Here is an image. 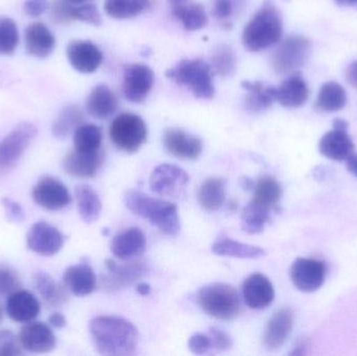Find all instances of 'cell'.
Here are the masks:
<instances>
[{
    "mask_svg": "<svg viewBox=\"0 0 357 356\" xmlns=\"http://www.w3.org/2000/svg\"><path fill=\"white\" fill-rule=\"evenodd\" d=\"M89 332L100 355L129 356L136 353L139 339L138 330L123 318H93L89 323Z\"/></svg>",
    "mask_w": 357,
    "mask_h": 356,
    "instance_id": "cell-1",
    "label": "cell"
},
{
    "mask_svg": "<svg viewBox=\"0 0 357 356\" xmlns=\"http://www.w3.org/2000/svg\"><path fill=\"white\" fill-rule=\"evenodd\" d=\"M127 208L138 217H144L156 226L161 233L177 235L181 229L180 217L176 204L169 201L152 198L144 192L130 190L125 194Z\"/></svg>",
    "mask_w": 357,
    "mask_h": 356,
    "instance_id": "cell-2",
    "label": "cell"
},
{
    "mask_svg": "<svg viewBox=\"0 0 357 356\" xmlns=\"http://www.w3.org/2000/svg\"><path fill=\"white\" fill-rule=\"evenodd\" d=\"M282 18L272 0H266L243 31V43L250 52H261L280 41Z\"/></svg>",
    "mask_w": 357,
    "mask_h": 356,
    "instance_id": "cell-3",
    "label": "cell"
},
{
    "mask_svg": "<svg viewBox=\"0 0 357 356\" xmlns=\"http://www.w3.org/2000/svg\"><path fill=\"white\" fill-rule=\"evenodd\" d=\"M197 303L204 313L214 319L228 321L241 313L238 293L233 286L226 284L216 282L199 288Z\"/></svg>",
    "mask_w": 357,
    "mask_h": 356,
    "instance_id": "cell-4",
    "label": "cell"
},
{
    "mask_svg": "<svg viewBox=\"0 0 357 356\" xmlns=\"http://www.w3.org/2000/svg\"><path fill=\"white\" fill-rule=\"evenodd\" d=\"M167 77L178 85L188 88L193 95L202 100H209L214 95L212 67L202 59L183 60L167 71Z\"/></svg>",
    "mask_w": 357,
    "mask_h": 356,
    "instance_id": "cell-5",
    "label": "cell"
},
{
    "mask_svg": "<svg viewBox=\"0 0 357 356\" xmlns=\"http://www.w3.org/2000/svg\"><path fill=\"white\" fill-rule=\"evenodd\" d=\"M109 135L117 148L133 154L146 144L148 129L142 117L133 113H123L111 123Z\"/></svg>",
    "mask_w": 357,
    "mask_h": 356,
    "instance_id": "cell-6",
    "label": "cell"
},
{
    "mask_svg": "<svg viewBox=\"0 0 357 356\" xmlns=\"http://www.w3.org/2000/svg\"><path fill=\"white\" fill-rule=\"evenodd\" d=\"M37 134L33 123H22L0 141V176L14 169Z\"/></svg>",
    "mask_w": 357,
    "mask_h": 356,
    "instance_id": "cell-7",
    "label": "cell"
},
{
    "mask_svg": "<svg viewBox=\"0 0 357 356\" xmlns=\"http://www.w3.org/2000/svg\"><path fill=\"white\" fill-rule=\"evenodd\" d=\"M312 43L302 36L287 38L272 56L273 69L278 75L294 73L301 68L310 58Z\"/></svg>",
    "mask_w": 357,
    "mask_h": 356,
    "instance_id": "cell-8",
    "label": "cell"
},
{
    "mask_svg": "<svg viewBox=\"0 0 357 356\" xmlns=\"http://www.w3.org/2000/svg\"><path fill=\"white\" fill-rule=\"evenodd\" d=\"M65 240L64 234L58 228L47 222L40 221L33 224L29 230L26 247L36 254L52 257L62 250Z\"/></svg>",
    "mask_w": 357,
    "mask_h": 356,
    "instance_id": "cell-9",
    "label": "cell"
},
{
    "mask_svg": "<svg viewBox=\"0 0 357 356\" xmlns=\"http://www.w3.org/2000/svg\"><path fill=\"white\" fill-rule=\"evenodd\" d=\"M31 196L36 204L48 211L62 210L73 200L66 185L52 176H44L37 182Z\"/></svg>",
    "mask_w": 357,
    "mask_h": 356,
    "instance_id": "cell-10",
    "label": "cell"
},
{
    "mask_svg": "<svg viewBox=\"0 0 357 356\" xmlns=\"http://www.w3.org/2000/svg\"><path fill=\"white\" fill-rule=\"evenodd\" d=\"M348 123L337 118L333 121V129L327 132L319 144L321 155L335 161H345L354 154V144L348 134Z\"/></svg>",
    "mask_w": 357,
    "mask_h": 356,
    "instance_id": "cell-11",
    "label": "cell"
},
{
    "mask_svg": "<svg viewBox=\"0 0 357 356\" xmlns=\"http://www.w3.org/2000/svg\"><path fill=\"white\" fill-rule=\"evenodd\" d=\"M189 176L177 165H158L150 178V187L153 192L160 196H177L186 187Z\"/></svg>",
    "mask_w": 357,
    "mask_h": 356,
    "instance_id": "cell-12",
    "label": "cell"
},
{
    "mask_svg": "<svg viewBox=\"0 0 357 356\" xmlns=\"http://www.w3.org/2000/svg\"><path fill=\"white\" fill-rule=\"evenodd\" d=\"M154 79V72L146 65H129L123 73V95L134 104L144 102L152 90Z\"/></svg>",
    "mask_w": 357,
    "mask_h": 356,
    "instance_id": "cell-13",
    "label": "cell"
},
{
    "mask_svg": "<svg viewBox=\"0 0 357 356\" xmlns=\"http://www.w3.org/2000/svg\"><path fill=\"white\" fill-rule=\"evenodd\" d=\"M325 277L326 268L316 259L298 258L291 268V281L301 292H316L324 284Z\"/></svg>",
    "mask_w": 357,
    "mask_h": 356,
    "instance_id": "cell-14",
    "label": "cell"
},
{
    "mask_svg": "<svg viewBox=\"0 0 357 356\" xmlns=\"http://www.w3.org/2000/svg\"><path fill=\"white\" fill-rule=\"evenodd\" d=\"M19 341L24 350L31 353H48L56 346V338L47 324L29 322L19 332Z\"/></svg>",
    "mask_w": 357,
    "mask_h": 356,
    "instance_id": "cell-15",
    "label": "cell"
},
{
    "mask_svg": "<svg viewBox=\"0 0 357 356\" xmlns=\"http://www.w3.org/2000/svg\"><path fill=\"white\" fill-rule=\"evenodd\" d=\"M67 58L71 66L82 73H92L102 65L104 56L98 45L91 41L77 40L67 46Z\"/></svg>",
    "mask_w": 357,
    "mask_h": 356,
    "instance_id": "cell-16",
    "label": "cell"
},
{
    "mask_svg": "<svg viewBox=\"0 0 357 356\" xmlns=\"http://www.w3.org/2000/svg\"><path fill=\"white\" fill-rule=\"evenodd\" d=\"M106 267L108 274L105 276L102 284L108 291L123 290L135 284L148 273V265L140 261L119 265L107 259Z\"/></svg>",
    "mask_w": 357,
    "mask_h": 356,
    "instance_id": "cell-17",
    "label": "cell"
},
{
    "mask_svg": "<svg viewBox=\"0 0 357 356\" xmlns=\"http://www.w3.org/2000/svg\"><path fill=\"white\" fill-rule=\"evenodd\" d=\"M163 144L167 153L184 160H197L203 152L202 140L180 129H167Z\"/></svg>",
    "mask_w": 357,
    "mask_h": 356,
    "instance_id": "cell-18",
    "label": "cell"
},
{
    "mask_svg": "<svg viewBox=\"0 0 357 356\" xmlns=\"http://www.w3.org/2000/svg\"><path fill=\"white\" fill-rule=\"evenodd\" d=\"M104 152L81 153L73 150L63 160V169L71 177L91 179L96 177L104 162Z\"/></svg>",
    "mask_w": 357,
    "mask_h": 356,
    "instance_id": "cell-19",
    "label": "cell"
},
{
    "mask_svg": "<svg viewBox=\"0 0 357 356\" xmlns=\"http://www.w3.org/2000/svg\"><path fill=\"white\" fill-rule=\"evenodd\" d=\"M243 296L250 309L261 311L270 307L274 301V286L266 276L252 274L243 282Z\"/></svg>",
    "mask_w": 357,
    "mask_h": 356,
    "instance_id": "cell-20",
    "label": "cell"
},
{
    "mask_svg": "<svg viewBox=\"0 0 357 356\" xmlns=\"http://www.w3.org/2000/svg\"><path fill=\"white\" fill-rule=\"evenodd\" d=\"M41 305L39 300L29 291L21 290L8 297L6 313L10 320L17 323H29L39 316Z\"/></svg>",
    "mask_w": 357,
    "mask_h": 356,
    "instance_id": "cell-21",
    "label": "cell"
},
{
    "mask_svg": "<svg viewBox=\"0 0 357 356\" xmlns=\"http://www.w3.org/2000/svg\"><path fill=\"white\" fill-rule=\"evenodd\" d=\"M294 327V314L289 309L277 311L271 318L264 334V345L268 350L280 349L291 336Z\"/></svg>",
    "mask_w": 357,
    "mask_h": 356,
    "instance_id": "cell-22",
    "label": "cell"
},
{
    "mask_svg": "<svg viewBox=\"0 0 357 356\" xmlns=\"http://www.w3.org/2000/svg\"><path fill=\"white\" fill-rule=\"evenodd\" d=\"M146 238L139 228H129L113 238L111 251L121 261H131L144 254Z\"/></svg>",
    "mask_w": 357,
    "mask_h": 356,
    "instance_id": "cell-23",
    "label": "cell"
},
{
    "mask_svg": "<svg viewBox=\"0 0 357 356\" xmlns=\"http://www.w3.org/2000/svg\"><path fill=\"white\" fill-rule=\"evenodd\" d=\"M63 282L67 290L77 297H85L96 290V276L89 263L70 265L63 274Z\"/></svg>",
    "mask_w": 357,
    "mask_h": 356,
    "instance_id": "cell-24",
    "label": "cell"
},
{
    "mask_svg": "<svg viewBox=\"0 0 357 356\" xmlns=\"http://www.w3.org/2000/svg\"><path fill=\"white\" fill-rule=\"evenodd\" d=\"M276 100L285 108L297 109L310 98V89L300 73L294 72L275 91Z\"/></svg>",
    "mask_w": 357,
    "mask_h": 356,
    "instance_id": "cell-25",
    "label": "cell"
},
{
    "mask_svg": "<svg viewBox=\"0 0 357 356\" xmlns=\"http://www.w3.org/2000/svg\"><path fill=\"white\" fill-rule=\"evenodd\" d=\"M24 40L27 54L36 58H47L56 46L54 33L41 22L31 23L26 27Z\"/></svg>",
    "mask_w": 357,
    "mask_h": 356,
    "instance_id": "cell-26",
    "label": "cell"
},
{
    "mask_svg": "<svg viewBox=\"0 0 357 356\" xmlns=\"http://www.w3.org/2000/svg\"><path fill=\"white\" fill-rule=\"evenodd\" d=\"M117 107L116 95L106 85L94 87L86 100V110L96 119H108L116 112Z\"/></svg>",
    "mask_w": 357,
    "mask_h": 356,
    "instance_id": "cell-27",
    "label": "cell"
},
{
    "mask_svg": "<svg viewBox=\"0 0 357 356\" xmlns=\"http://www.w3.org/2000/svg\"><path fill=\"white\" fill-rule=\"evenodd\" d=\"M241 87L247 92L245 98V108L251 113H259L272 106L276 100V88L266 85L262 82L245 81Z\"/></svg>",
    "mask_w": 357,
    "mask_h": 356,
    "instance_id": "cell-28",
    "label": "cell"
},
{
    "mask_svg": "<svg viewBox=\"0 0 357 356\" xmlns=\"http://www.w3.org/2000/svg\"><path fill=\"white\" fill-rule=\"evenodd\" d=\"M33 284L40 296L48 307H63L68 301L69 291L66 286H61L46 272H37L33 275Z\"/></svg>",
    "mask_w": 357,
    "mask_h": 356,
    "instance_id": "cell-29",
    "label": "cell"
},
{
    "mask_svg": "<svg viewBox=\"0 0 357 356\" xmlns=\"http://www.w3.org/2000/svg\"><path fill=\"white\" fill-rule=\"evenodd\" d=\"M226 180L222 178H209L199 186L197 201L202 208L214 212L224 205L226 200Z\"/></svg>",
    "mask_w": 357,
    "mask_h": 356,
    "instance_id": "cell-30",
    "label": "cell"
},
{
    "mask_svg": "<svg viewBox=\"0 0 357 356\" xmlns=\"http://www.w3.org/2000/svg\"><path fill=\"white\" fill-rule=\"evenodd\" d=\"M79 217L86 224L98 221L102 213V202L98 192L87 184H79L75 189Z\"/></svg>",
    "mask_w": 357,
    "mask_h": 356,
    "instance_id": "cell-31",
    "label": "cell"
},
{
    "mask_svg": "<svg viewBox=\"0 0 357 356\" xmlns=\"http://www.w3.org/2000/svg\"><path fill=\"white\" fill-rule=\"evenodd\" d=\"M211 250L218 256L234 257V258L256 259L266 255V251L260 247L243 244L228 238H218L212 245Z\"/></svg>",
    "mask_w": 357,
    "mask_h": 356,
    "instance_id": "cell-32",
    "label": "cell"
},
{
    "mask_svg": "<svg viewBox=\"0 0 357 356\" xmlns=\"http://www.w3.org/2000/svg\"><path fill=\"white\" fill-rule=\"evenodd\" d=\"M172 13L187 31H197L205 27L208 23L204 6L190 0L172 6Z\"/></svg>",
    "mask_w": 357,
    "mask_h": 356,
    "instance_id": "cell-33",
    "label": "cell"
},
{
    "mask_svg": "<svg viewBox=\"0 0 357 356\" xmlns=\"http://www.w3.org/2000/svg\"><path fill=\"white\" fill-rule=\"evenodd\" d=\"M347 104V94L345 89L337 82H327L323 84L319 92L314 108L322 112H337L345 108Z\"/></svg>",
    "mask_w": 357,
    "mask_h": 356,
    "instance_id": "cell-34",
    "label": "cell"
},
{
    "mask_svg": "<svg viewBox=\"0 0 357 356\" xmlns=\"http://www.w3.org/2000/svg\"><path fill=\"white\" fill-rule=\"evenodd\" d=\"M273 209L252 200L241 212V229L248 234L261 233L270 222Z\"/></svg>",
    "mask_w": 357,
    "mask_h": 356,
    "instance_id": "cell-35",
    "label": "cell"
},
{
    "mask_svg": "<svg viewBox=\"0 0 357 356\" xmlns=\"http://www.w3.org/2000/svg\"><path fill=\"white\" fill-rule=\"evenodd\" d=\"M84 113L75 105L66 107L61 111L56 121L52 125V135L59 140H64L75 130L83 125Z\"/></svg>",
    "mask_w": 357,
    "mask_h": 356,
    "instance_id": "cell-36",
    "label": "cell"
},
{
    "mask_svg": "<svg viewBox=\"0 0 357 356\" xmlns=\"http://www.w3.org/2000/svg\"><path fill=\"white\" fill-rule=\"evenodd\" d=\"M102 131L93 123L81 125L73 135L75 150L81 153H92L102 148Z\"/></svg>",
    "mask_w": 357,
    "mask_h": 356,
    "instance_id": "cell-37",
    "label": "cell"
},
{
    "mask_svg": "<svg viewBox=\"0 0 357 356\" xmlns=\"http://www.w3.org/2000/svg\"><path fill=\"white\" fill-rule=\"evenodd\" d=\"M253 200L271 209H275L282 196L280 184L270 176L259 178L254 185Z\"/></svg>",
    "mask_w": 357,
    "mask_h": 356,
    "instance_id": "cell-38",
    "label": "cell"
},
{
    "mask_svg": "<svg viewBox=\"0 0 357 356\" xmlns=\"http://www.w3.org/2000/svg\"><path fill=\"white\" fill-rule=\"evenodd\" d=\"M151 6V0H106L105 12L114 19H129L144 13Z\"/></svg>",
    "mask_w": 357,
    "mask_h": 356,
    "instance_id": "cell-39",
    "label": "cell"
},
{
    "mask_svg": "<svg viewBox=\"0 0 357 356\" xmlns=\"http://www.w3.org/2000/svg\"><path fill=\"white\" fill-rule=\"evenodd\" d=\"M19 44V31L16 22L8 17H0V54H14Z\"/></svg>",
    "mask_w": 357,
    "mask_h": 356,
    "instance_id": "cell-40",
    "label": "cell"
},
{
    "mask_svg": "<svg viewBox=\"0 0 357 356\" xmlns=\"http://www.w3.org/2000/svg\"><path fill=\"white\" fill-rule=\"evenodd\" d=\"M212 67L222 77H230L236 69V56L230 46L220 45L212 54Z\"/></svg>",
    "mask_w": 357,
    "mask_h": 356,
    "instance_id": "cell-41",
    "label": "cell"
},
{
    "mask_svg": "<svg viewBox=\"0 0 357 356\" xmlns=\"http://www.w3.org/2000/svg\"><path fill=\"white\" fill-rule=\"evenodd\" d=\"M243 2L245 0H214L212 13L218 20L230 25L231 19H233Z\"/></svg>",
    "mask_w": 357,
    "mask_h": 356,
    "instance_id": "cell-42",
    "label": "cell"
},
{
    "mask_svg": "<svg viewBox=\"0 0 357 356\" xmlns=\"http://www.w3.org/2000/svg\"><path fill=\"white\" fill-rule=\"evenodd\" d=\"M22 288L18 274L6 265H0V296H10Z\"/></svg>",
    "mask_w": 357,
    "mask_h": 356,
    "instance_id": "cell-43",
    "label": "cell"
},
{
    "mask_svg": "<svg viewBox=\"0 0 357 356\" xmlns=\"http://www.w3.org/2000/svg\"><path fill=\"white\" fill-rule=\"evenodd\" d=\"M73 3L68 0H54L50 8V16L52 21L58 24H67L75 20L73 19Z\"/></svg>",
    "mask_w": 357,
    "mask_h": 356,
    "instance_id": "cell-44",
    "label": "cell"
},
{
    "mask_svg": "<svg viewBox=\"0 0 357 356\" xmlns=\"http://www.w3.org/2000/svg\"><path fill=\"white\" fill-rule=\"evenodd\" d=\"M22 346L18 336L10 330H0V356L22 355Z\"/></svg>",
    "mask_w": 357,
    "mask_h": 356,
    "instance_id": "cell-45",
    "label": "cell"
},
{
    "mask_svg": "<svg viewBox=\"0 0 357 356\" xmlns=\"http://www.w3.org/2000/svg\"><path fill=\"white\" fill-rule=\"evenodd\" d=\"M73 19L83 21L88 24L98 26L102 24V17L98 8L92 3H82L81 6L73 8Z\"/></svg>",
    "mask_w": 357,
    "mask_h": 356,
    "instance_id": "cell-46",
    "label": "cell"
},
{
    "mask_svg": "<svg viewBox=\"0 0 357 356\" xmlns=\"http://www.w3.org/2000/svg\"><path fill=\"white\" fill-rule=\"evenodd\" d=\"M208 336L211 339L212 350H215L216 353H224V351H228L232 348V339L222 330L216 327H211Z\"/></svg>",
    "mask_w": 357,
    "mask_h": 356,
    "instance_id": "cell-47",
    "label": "cell"
},
{
    "mask_svg": "<svg viewBox=\"0 0 357 356\" xmlns=\"http://www.w3.org/2000/svg\"><path fill=\"white\" fill-rule=\"evenodd\" d=\"M1 204L6 212V219L10 223L20 224L24 221L25 211L18 202L10 198H2Z\"/></svg>",
    "mask_w": 357,
    "mask_h": 356,
    "instance_id": "cell-48",
    "label": "cell"
},
{
    "mask_svg": "<svg viewBox=\"0 0 357 356\" xmlns=\"http://www.w3.org/2000/svg\"><path fill=\"white\" fill-rule=\"evenodd\" d=\"M188 348L193 355H204L212 350V342L209 336L195 334L189 339Z\"/></svg>",
    "mask_w": 357,
    "mask_h": 356,
    "instance_id": "cell-49",
    "label": "cell"
},
{
    "mask_svg": "<svg viewBox=\"0 0 357 356\" xmlns=\"http://www.w3.org/2000/svg\"><path fill=\"white\" fill-rule=\"evenodd\" d=\"M48 0H25L23 8L27 16L38 18L48 10Z\"/></svg>",
    "mask_w": 357,
    "mask_h": 356,
    "instance_id": "cell-50",
    "label": "cell"
},
{
    "mask_svg": "<svg viewBox=\"0 0 357 356\" xmlns=\"http://www.w3.org/2000/svg\"><path fill=\"white\" fill-rule=\"evenodd\" d=\"M48 323L52 328L63 330L67 325V320L62 314L54 313L48 318Z\"/></svg>",
    "mask_w": 357,
    "mask_h": 356,
    "instance_id": "cell-51",
    "label": "cell"
},
{
    "mask_svg": "<svg viewBox=\"0 0 357 356\" xmlns=\"http://www.w3.org/2000/svg\"><path fill=\"white\" fill-rule=\"evenodd\" d=\"M346 79L352 87L357 88V61H354L346 70Z\"/></svg>",
    "mask_w": 357,
    "mask_h": 356,
    "instance_id": "cell-52",
    "label": "cell"
},
{
    "mask_svg": "<svg viewBox=\"0 0 357 356\" xmlns=\"http://www.w3.org/2000/svg\"><path fill=\"white\" fill-rule=\"evenodd\" d=\"M346 161H347L348 171L357 178V155L352 154Z\"/></svg>",
    "mask_w": 357,
    "mask_h": 356,
    "instance_id": "cell-53",
    "label": "cell"
},
{
    "mask_svg": "<svg viewBox=\"0 0 357 356\" xmlns=\"http://www.w3.org/2000/svg\"><path fill=\"white\" fill-rule=\"evenodd\" d=\"M137 292L138 294L142 295V296H148L151 293L150 284H146V282H142V284H138Z\"/></svg>",
    "mask_w": 357,
    "mask_h": 356,
    "instance_id": "cell-54",
    "label": "cell"
},
{
    "mask_svg": "<svg viewBox=\"0 0 357 356\" xmlns=\"http://www.w3.org/2000/svg\"><path fill=\"white\" fill-rule=\"evenodd\" d=\"M335 1L340 6H356L357 8V0H335Z\"/></svg>",
    "mask_w": 357,
    "mask_h": 356,
    "instance_id": "cell-55",
    "label": "cell"
},
{
    "mask_svg": "<svg viewBox=\"0 0 357 356\" xmlns=\"http://www.w3.org/2000/svg\"><path fill=\"white\" fill-rule=\"evenodd\" d=\"M241 185H243V189L250 190L253 189L255 183L249 178H243V181H241Z\"/></svg>",
    "mask_w": 357,
    "mask_h": 356,
    "instance_id": "cell-56",
    "label": "cell"
},
{
    "mask_svg": "<svg viewBox=\"0 0 357 356\" xmlns=\"http://www.w3.org/2000/svg\"><path fill=\"white\" fill-rule=\"evenodd\" d=\"M188 1V0H167L169 6H175V4L182 3V2Z\"/></svg>",
    "mask_w": 357,
    "mask_h": 356,
    "instance_id": "cell-57",
    "label": "cell"
},
{
    "mask_svg": "<svg viewBox=\"0 0 357 356\" xmlns=\"http://www.w3.org/2000/svg\"><path fill=\"white\" fill-rule=\"evenodd\" d=\"M68 1L73 4H82V3H86V2L90 1V0H68Z\"/></svg>",
    "mask_w": 357,
    "mask_h": 356,
    "instance_id": "cell-58",
    "label": "cell"
},
{
    "mask_svg": "<svg viewBox=\"0 0 357 356\" xmlns=\"http://www.w3.org/2000/svg\"><path fill=\"white\" fill-rule=\"evenodd\" d=\"M3 309H2L1 305H0V323H1L2 320H3Z\"/></svg>",
    "mask_w": 357,
    "mask_h": 356,
    "instance_id": "cell-59",
    "label": "cell"
}]
</instances>
